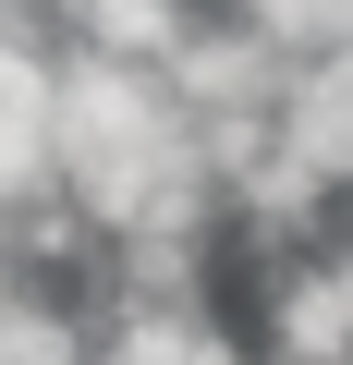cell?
<instances>
[{
  "mask_svg": "<svg viewBox=\"0 0 353 365\" xmlns=\"http://www.w3.org/2000/svg\"><path fill=\"white\" fill-rule=\"evenodd\" d=\"M73 37L98 49V61H183V13L170 0H73Z\"/></svg>",
  "mask_w": 353,
  "mask_h": 365,
  "instance_id": "obj_3",
  "label": "cell"
},
{
  "mask_svg": "<svg viewBox=\"0 0 353 365\" xmlns=\"http://www.w3.org/2000/svg\"><path fill=\"white\" fill-rule=\"evenodd\" d=\"M98 365H232V341H220L195 304H134V317H110Z\"/></svg>",
  "mask_w": 353,
  "mask_h": 365,
  "instance_id": "obj_2",
  "label": "cell"
},
{
  "mask_svg": "<svg viewBox=\"0 0 353 365\" xmlns=\"http://www.w3.org/2000/svg\"><path fill=\"white\" fill-rule=\"evenodd\" d=\"M183 134V110H170L158 86H146V61H61V110H49V146H61V170L73 182H98V170H122V158H146V146H170Z\"/></svg>",
  "mask_w": 353,
  "mask_h": 365,
  "instance_id": "obj_1",
  "label": "cell"
}]
</instances>
